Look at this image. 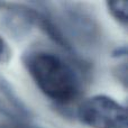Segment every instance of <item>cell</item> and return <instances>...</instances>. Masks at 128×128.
<instances>
[{"instance_id": "6da1fadb", "label": "cell", "mask_w": 128, "mask_h": 128, "mask_svg": "<svg viewBox=\"0 0 128 128\" xmlns=\"http://www.w3.org/2000/svg\"><path fill=\"white\" fill-rule=\"evenodd\" d=\"M22 62L40 92L58 104H68L79 98L82 76L65 55L46 47H33L24 54Z\"/></svg>"}, {"instance_id": "7a4b0ae2", "label": "cell", "mask_w": 128, "mask_h": 128, "mask_svg": "<svg viewBox=\"0 0 128 128\" xmlns=\"http://www.w3.org/2000/svg\"><path fill=\"white\" fill-rule=\"evenodd\" d=\"M76 116L89 128H127L126 107L104 94H96L80 104Z\"/></svg>"}, {"instance_id": "3957f363", "label": "cell", "mask_w": 128, "mask_h": 128, "mask_svg": "<svg viewBox=\"0 0 128 128\" xmlns=\"http://www.w3.org/2000/svg\"><path fill=\"white\" fill-rule=\"evenodd\" d=\"M108 10L110 15L117 20L122 26H127V1H114V2H107Z\"/></svg>"}, {"instance_id": "277c9868", "label": "cell", "mask_w": 128, "mask_h": 128, "mask_svg": "<svg viewBox=\"0 0 128 128\" xmlns=\"http://www.w3.org/2000/svg\"><path fill=\"white\" fill-rule=\"evenodd\" d=\"M7 52H8V48H7V44L4 43V40H2V37L0 36V61L7 55Z\"/></svg>"}, {"instance_id": "5b68a950", "label": "cell", "mask_w": 128, "mask_h": 128, "mask_svg": "<svg viewBox=\"0 0 128 128\" xmlns=\"http://www.w3.org/2000/svg\"><path fill=\"white\" fill-rule=\"evenodd\" d=\"M0 128H25V126L22 125H18V124H1Z\"/></svg>"}]
</instances>
